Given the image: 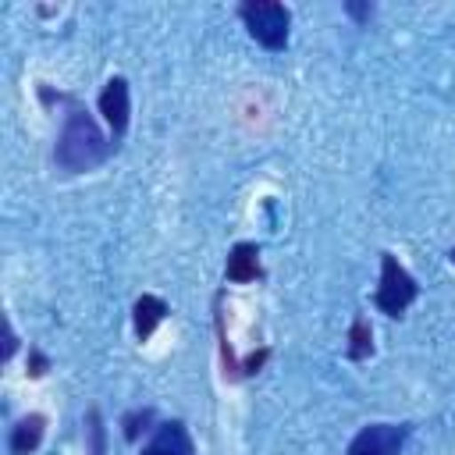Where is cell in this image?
Here are the masks:
<instances>
[{"instance_id": "obj_1", "label": "cell", "mask_w": 455, "mask_h": 455, "mask_svg": "<svg viewBox=\"0 0 455 455\" xmlns=\"http://www.w3.org/2000/svg\"><path fill=\"white\" fill-rule=\"evenodd\" d=\"M110 149L114 146L100 132L96 117L89 110H82V107H71L64 124H60L57 146H53V164L64 174H82V171H92L96 164H103L110 156Z\"/></svg>"}, {"instance_id": "obj_2", "label": "cell", "mask_w": 455, "mask_h": 455, "mask_svg": "<svg viewBox=\"0 0 455 455\" xmlns=\"http://www.w3.org/2000/svg\"><path fill=\"white\" fill-rule=\"evenodd\" d=\"M238 14H242L249 36L259 46L284 50V43H288V21H291V14H288L284 4H274V0H245L238 7Z\"/></svg>"}, {"instance_id": "obj_3", "label": "cell", "mask_w": 455, "mask_h": 455, "mask_svg": "<svg viewBox=\"0 0 455 455\" xmlns=\"http://www.w3.org/2000/svg\"><path fill=\"white\" fill-rule=\"evenodd\" d=\"M416 295H419L416 277L391 252H380V284H377V295H373L377 309L387 313V316H402Z\"/></svg>"}, {"instance_id": "obj_4", "label": "cell", "mask_w": 455, "mask_h": 455, "mask_svg": "<svg viewBox=\"0 0 455 455\" xmlns=\"http://www.w3.org/2000/svg\"><path fill=\"white\" fill-rule=\"evenodd\" d=\"M405 437H409V427L402 423H370L352 437L345 455H398Z\"/></svg>"}, {"instance_id": "obj_5", "label": "cell", "mask_w": 455, "mask_h": 455, "mask_svg": "<svg viewBox=\"0 0 455 455\" xmlns=\"http://www.w3.org/2000/svg\"><path fill=\"white\" fill-rule=\"evenodd\" d=\"M100 114L107 117V124L114 128V135H121L128 128V82L121 75L103 85V92H100Z\"/></svg>"}, {"instance_id": "obj_6", "label": "cell", "mask_w": 455, "mask_h": 455, "mask_svg": "<svg viewBox=\"0 0 455 455\" xmlns=\"http://www.w3.org/2000/svg\"><path fill=\"white\" fill-rule=\"evenodd\" d=\"M224 274H228V281H235V284H249V281L263 277V267H259V249H256L252 242H238V245L228 252Z\"/></svg>"}, {"instance_id": "obj_7", "label": "cell", "mask_w": 455, "mask_h": 455, "mask_svg": "<svg viewBox=\"0 0 455 455\" xmlns=\"http://www.w3.org/2000/svg\"><path fill=\"white\" fill-rule=\"evenodd\" d=\"M142 455H192V441H188V430L185 423H164L160 434L142 448Z\"/></svg>"}, {"instance_id": "obj_8", "label": "cell", "mask_w": 455, "mask_h": 455, "mask_svg": "<svg viewBox=\"0 0 455 455\" xmlns=\"http://www.w3.org/2000/svg\"><path fill=\"white\" fill-rule=\"evenodd\" d=\"M43 427H46V419H43L39 412L18 419V427L11 430V455H28V451H36L39 441H43Z\"/></svg>"}, {"instance_id": "obj_9", "label": "cell", "mask_w": 455, "mask_h": 455, "mask_svg": "<svg viewBox=\"0 0 455 455\" xmlns=\"http://www.w3.org/2000/svg\"><path fill=\"white\" fill-rule=\"evenodd\" d=\"M164 316H167V302L156 299V295H142L135 302V334H139V341H146Z\"/></svg>"}, {"instance_id": "obj_10", "label": "cell", "mask_w": 455, "mask_h": 455, "mask_svg": "<svg viewBox=\"0 0 455 455\" xmlns=\"http://www.w3.org/2000/svg\"><path fill=\"white\" fill-rule=\"evenodd\" d=\"M370 352H373V331L363 316H355L348 331V359H366Z\"/></svg>"}, {"instance_id": "obj_11", "label": "cell", "mask_w": 455, "mask_h": 455, "mask_svg": "<svg viewBox=\"0 0 455 455\" xmlns=\"http://www.w3.org/2000/svg\"><path fill=\"white\" fill-rule=\"evenodd\" d=\"M153 419V412L149 409H142V412H132V416H124V437L128 441H135L142 430H146V423Z\"/></svg>"}, {"instance_id": "obj_12", "label": "cell", "mask_w": 455, "mask_h": 455, "mask_svg": "<svg viewBox=\"0 0 455 455\" xmlns=\"http://www.w3.org/2000/svg\"><path fill=\"white\" fill-rule=\"evenodd\" d=\"M89 441H92V448H89V455H103V423H100V412L92 409L89 412Z\"/></svg>"}, {"instance_id": "obj_13", "label": "cell", "mask_w": 455, "mask_h": 455, "mask_svg": "<svg viewBox=\"0 0 455 455\" xmlns=\"http://www.w3.org/2000/svg\"><path fill=\"white\" fill-rule=\"evenodd\" d=\"M46 366H50V363H46V355L32 348V355H28V373H32V377H43V373H46Z\"/></svg>"}, {"instance_id": "obj_14", "label": "cell", "mask_w": 455, "mask_h": 455, "mask_svg": "<svg viewBox=\"0 0 455 455\" xmlns=\"http://www.w3.org/2000/svg\"><path fill=\"white\" fill-rule=\"evenodd\" d=\"M14 345H18L14 327H11V320H4V359H11V355H14Z\"/></svg>"}, {"instance_id": "obj_15", "label": "cell", "mask_w": 455, "mask_h": 455, "mask_svg": "<svg viewBox=\"0 0 455 455\" xmlns=\"http://www.w3.org/2000/svg\"><path fill=\"white\" fill-rule=\"evenodd\" d=\"M345 11H348L352 18H359V21H366V18L373 14V7H366V4H345Z\"/></svg>"}, {"instance_id": "obj_16", "label": "cell", "mask_w": 455, "mask_h": 455, "mask_svg": "<svg viewBox=\"0 0 455 455\" xmlns=\"http://www.w3.org/2000/svg\"><path fill=\"white\" fill-rule=\"evenodd\" d=\"M263 359H267V348H263V352H256V355H249V359H245V366H242V370H245V373H256V370H259V366H263Z\"/></svg>"}, {"instance_id": "obj_17", "label": "cell", "mask_w": 455, "mask_h": 455, "mask_svg": "<svg viewBox=\"0 0 455 455\" xmlns=\"http://www.w3.org/2000/svg\"><path fill=\"white\" fill-rule=\"evenodd\" d=\"M451 263H455V249H451Z\"/></svg>"}]
</instances>
